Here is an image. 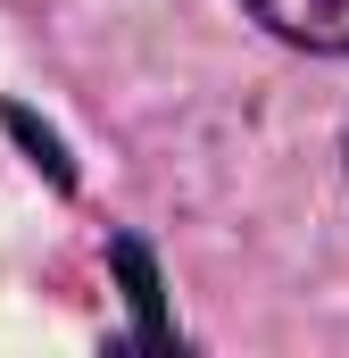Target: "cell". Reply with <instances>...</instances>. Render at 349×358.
Listing matches in <instances>:
<instances>
[{
    "label": "cell",
    "instance_id": "1",
    "mask_svg": "<svg viewBox=\"0 0 349 358\" xmlns=\"http://www.w3.org/2000/svg\"><path fill=\"white\" fill-rule=\"evenodd\" d=\"M266 34L299 42V50H333L349 59V0H242Z\"/></svg>",
    "mask_w": 349,
    "mask_h": 358
},
{
    "label": "cell",
    "instance_id": "2",
    "mask_svg": "<svg viewBox=\"0 0 349 358\" xmlns=\"http://www.w3.org/2000/svg\"><path fill=\"white\" fill-rule=\"evenodd\" d=\"M117 267H125V300L142 308V334L158 342L167 325H158V275H150V259H142V242H117Z\"/></svg>",
    "mask_w": 349,
    "mask_h": 358
},
{
    "label": "cell",
    "instance_id": "3",
    "mask_svg": "<svg viewBox=\"0 0 349 358\" xmlns=\"http://www.w3.org/2000/svg\"><path fill=\"white\" fill-rule=\"evenodd\" d=\"M8 134H17V142L34 150V167H50L59 183H75V176H67V150H59V134H42V125H34L25 108H8Z\"/></svg>",
    "mask_w": 349,
    "mask_h": 358
}]
</instances>
